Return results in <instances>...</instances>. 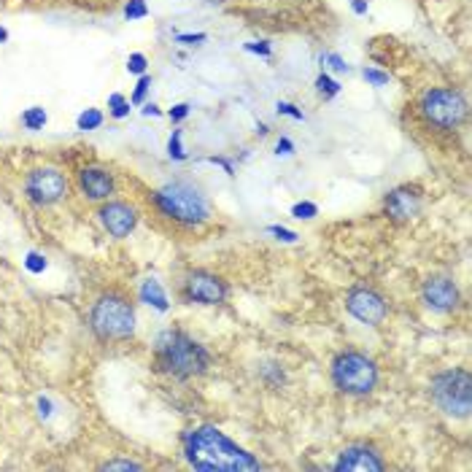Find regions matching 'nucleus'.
<instances>
[{
    "mask_svg": "<svg viewBox=\"0 0 472 472\" xmlns=\"http://www.w3.org/2000/svg\"><path fill=\"white\" fill-rule=\"evenodd\" d=\"M186 462L202 472H251L262 464L216 427H197L184 434Z\"/></svg>",
    "mask_w": 472,
    "mask_h": 472,
    "instance_id": "nucleus-1",
    "label": "nucleus"
},
{
    "mask_svg": "<svg viewBox=\"0 0 472 472\" xmlns=\"http://www.w3.org/2000/svg\"><path fill=\"white\" fill-rule=\"evenodd\" d=\"M154 359L162 373L173 375V378H189V375H200L208 367V351L200 343H195L189 335L184 332H162L154 348Z\"/></svg>",
    "mask_w": 472,
    "mask_h": 472,
    "instance_id": "nucleus-2",
    "label": "nucleus"
},
{
    "mask_svg": "<svg viewBox=\"0 0 472 472\" xmlns=\"http://www.w3.org/2000/svg\"><path fill=\"white\" fill-rule=\"evenodd\" d=\"M154 202H157V208L165 216L184 222V225H200L211 213L208 200L200 195V189H195L192 184H184V181H176V184H168V186L157 189Z\"/></svg>",
    "mask_w": 472,
    "mask_h": 472,
    "instance_id": "nucleus-3",
    "label": "nucleus"
},
{
    "mask_svg": "<svg viewBox=\"0 0 472 472\" xmlns=\"http://www.w3.org/2000/svg\"><path fill=\"white\" fill-rule=\"evenodd\" d=\"M92 329L103 340H124L135 332V311L124 297H100L90 314Z\"/></svg>",
    "mask_w": 472,
    "mask_h": 472,
    "instance_id": "nucleus-4",
    "label": "nucleus"
},
{
    "mask_svg": "<svg viewBox=\"0 0 472 472\" xmlns=\"http://www.w3.org/2000/svg\"><path fill=\"white\" fill-rule=\"evenodd\" d=\"M332 381L345 394H370L378 383V367L359 351H345L332 361Z\"/></svg>",
    "mask_w": 472,
    "mask_h": 472,
    "instance_id": "nucleus-5",
    "label": "nucleus"
},
{
    "mask_svg": "<svg viewBox=\"0 0 472 472\" xmlns=\"http://www.w3.org/2000/svg\"><path fill=\"white\" fill-rule=\"evenodd\" d=\"M470 394H472V378L467 370H448L440 373L432 381V397L448 416L467 418L470 416Z\"/></svg>",
    "mask_w": 472,
    "mask_h": 472,
    "instance_id": "nucleus-6",
    "label": "nucleus"
},
{
    "mask_svg": "<svg viewBox=\"0 0 472 472\" xmlns=\"http://www.w3.org/2000/svg\"><path fill=\"white\" fill-rule=\"evenodd\" d=\"M421 113L434 127L453 130L467 119V100L459 90H429L421 97Z\"/></svg>",
    "mask_w": 472,
    "mask_h": 472,
    "instance_id": "nucleus-7",
    "label": "nucleus"
},
{
    "mask_svg": "<svg viewBox=\"0 0 472 472\" xmlns=\"http://www.w3.org/2000/svg\"><path fill=\"white\" fill-rule=\"evenodd\" d=\"M27 189V197L38 205H49V202H57L67 192V181L60 170L54 168H38L30 173V179L24 184Z\"/></svg>",
    "mask_w": 472,
    "mask_h": 472,
    "instance_id": "nucleus-8",
    "label": "nucleus"
},
{
    "mask_svg": "<svg viewBox=\"0 0 472 472\" xmlns=\"http://www.w3.org/2000/svg\"><path fill=\"white\" fill-rule=\"evenodd\" d=\"M345 308L354 318H359L361 324H370V327L381 324L386 314H389L383 297L378 292H373V289H351L348 300H345Z\"/></svg>",
    "mask_w": 472,
    "mask_h": 472,
    "instance_id": "nucleus-9",
    "label": "nucleus"
},
{
    "mask_svg": "<svg viewBox=\"0 0 472 472\" xmlns=\"http://www.w3.org/2000/svg\"><path fill=\"white\" fill-rule=\"evenodd\" d=\"M186 300L189 302H200V305H219L227 297V286L211 272H195L186 281Z\"/></svg>",
    "mask_w": 472,
    "mask_h": 472,
    "instance_id": "nucleus-10",
    "label": "nucleus"
},
{
    "mask_svg": "<svg viewBox=\"0 0 472 472\" xmlns=\"http://www.w3.org/2000/svg\"><path fill=\"white\" fill-rule=\"evenodd\" d=\"M424 302H427L432 311H440V314H448L459 305V289L450 278H429L424 284Z\"/></svg>",
    "mask_w": 472,
    "mask_h": 472,
    "instance_id": "nucleus-11",
    "label": "nucleus"
},
{
    "mask_svg": "<svg viewBox=\"0 0 472 472\" xmlns=\"http://www.w3.org/2000/svg\"><path fill=\"white\" fill-rule=\"evenodd\" d=\"M100 222L111 232L113 238H127L138 225V216L130 205L124 202H108L100 208Z\"/></svg>",
    "mask_w": 472,
    "mask_h": 472,
    "instance_id": "nucleus-12",
    "label": "nucleus"
},
{
    "mask_svg": "<svg viewBox=\"0 0 472 472\" xmlns=\"http://www.w3.org/2000/svg\"><path fill=\"white\" fill-rule=\"evenodd\" d=\"M337 472H367V470H383L381 456L367 446H351L340 453V459L335 462Z\"/></svg>",
    "mask_w": 472,
    "mask_h": 472,
    "instance_id": "nucleus-13",
    "label": "nucleus"
},
{
    "mask_svg": "<svg viewBox=\"0 0 472 472\" xmlns=\"http://www.w3.org/2000/svg\"><path fill=\"white\" fill-rule=\"evenodd\" d=\"M383 208H386V213H389L391 219L402 222V219H410V216H416V213L421 211V195H418V189L400 186V189H394V192L386 195Z\"/></svg>",
    "mask_w": 472,
    "mask_h": 472,
    "instance_id": "nucleus-14",
    "label": "nucleus"
},
{
    "mask_svg": "<svg viewBox=\"0 0 472 472\" xmlns=\"http://www.w3.org/2000/svg\"><path fill=\"white\" fill-rule=\"evenodd\" d=\"M79 186L90 200H106L113 192V179L103 168H84L79 173Z\"/></svg>",
    "mask_w": 472,
    "mask_h": 472,
    "instance_id": "nucleus-15",
    "label": "nucleus"
},
{
    "mask_svg": "<svg viewBox=\"0 0 472 472\" xmlns=\"http://www.w3.org/2000/svg\"><path fill=\"white\" fill-rule=\"evenodd\" d=\"M140 302H146V305H152V308H157L159 314H165L168 308H170V302H168V294L162 289V284H159L157 278H149V281H143L140 284Z\"/></svg>",
    "mask_w": 472,
    "mask_h": 472,
    "instance_id": "nucleus-16",
    "label": "nucleus"
},
{
    "mask_svg": "<svg viewBox=\"0 0 472 472\" xmlns=\"http://www.w3.org/2000/svg\"><path fill=\"white\" fill-rule=\"evenodd\" d=\"M46 111L44 108H38V106H33V108H27V111H22V127L24 130H44V124H46Z\"/></svg>",
    "mask_w": 472,
    "mask_h": 472,
    "instance_id": "nucleus-17",
    "label": "nucleus"
},
{
    "mask_svg": "<svg viewBox=\"0 0 472 472\" xmlns=\"http://www.w3.org/2000/svg\"><path fill=\"white\" fill-rule=\"evenodd\" d=\"M100 124H103V113L97 111V108H87V111L79 113V119H76V127H79V130H84V133L97 130Z\"/></svg>",
    "mask_w": 472,
    "mask_h": 472,
    "instance_id": "nucleus-18",
    "label": "nucleus"
},
{
    "mask_svg": "<svg viewBox=\"0 0 472 472\" xmlns=\"http://www.w3.org/2000/svg\"><path fill=\"white\" fill-rule=\"evenodd\" d=\"M108 108H111L113 119H124V116L130 113V100H127L124 95H119V92H116V95L108 97Z\"/></svg>",
    "mask_w": 472,
    "mask_h": 472,
    "instance_id": "nucleus-19",
    "label": "nucleus"
},
{
    "mask_svg": "<svg viewBox=\"0 0 472 472\" xmlns=\"http://www.w3.org/2000/svg\"><path fill=\"white\" fill-rule=\"evenodd\" d=\"M316 90H318V95H324V97H335L337 92H340V84L332 81L327 73H321V76L316 79Z\"/></svg>",
    "mask_w": 472,
    "mask_h": 472,
    "instance_id": "nucleus-20",
    "label": "nucleus"
},
{
    "mask_svg": "<svg viewBox=\"0 0 472 472\" xmlns=\"http://www.w3.org/2000/svg\"><path fill=\"white\" fill-rule=\"evenodd\" d=\"M168 154L170 159H186V152H184V143H181V130H173L170 140H168Z\"/></svg>",
    "mask_w": 472,
    "mask_h": 472,
    "instance_id": "nucleus-21",
    "label": "nucleus"
},
{
    "mask_svg": "<svg viewBox=\"0 0 472 472\" xmlns=\"http://www.w3.org/2000/svg\"><path fill=\"white\" fill-rule=\"evenodd\" d=\"M146 14H149L146 0H130L127 8H124V17H127V19H143Z\"/></svg>",
    "mask_w": 472,
    "mask_h": 472,
    "instance_id": "nucleus-22",
    "label": "nucleus"
},
{
    "mask_svg": "<svg viewBox=\"0 0 472 472\" xmlns=\"http://www.w3.org/2000/svg\"><path fill=\"white\" fill-rule=\"evenodd\" d=\"M149 90H152V76H140V79H138V87H135V92H133V97H130V103H133V106H140Z\"/></svg>",
    "mask_w": 472,
    "mask_h": 472,
    "instance_id": "nucleus-23",
    "label": "nucleus"
},
{
    "mask_svg": "<svg viewBox=\"0 0 472 472\" xmlns=\"http://www.w3.org/2000/svg\"><path fill=\"white\" fill-rule=\"evenodd\" d=\"M316 213H318V208H316L314 202H297L292 208L294 219H314Z\"/></svg>",
    "mask_w": 472,
    "mask_h": 472,
    "instance_id": "nucleus-24",
    "label": "nucleus"
},
{
    "mask_svg": "<svg viewBox=\"0 0 472 472\" xmlns=\"http://www.w3.org/2000/svg\"><path fill=\"white\" fill-rule=\"evenodd\" d=\"M24 268L30 270V272H44V270H46V257L35 254V251H30V254H27V259H24Z\"/></svg>",
    "mask_w": 472,
    "mask_h": 472,
    "instance_id": "nucleus-25",
    "label": "nucleus"
},
{
    "mask_svg": "<svg viewBox=\"0 0 472 472\" xmlns=\"http://www.w3.org/2000/svg\"><path fill=\"white\" fill-rule=\"evenodd\" d=\"M146 65H149V60H146V54H140V51L130 54V60H127V70H130V73H143Z\"/></svg>",
    "mask_w": 472,
    "mask_h": 472,
    "instance_id": "nucleus-26",
    "label": "nucleus"
},
{
    "mask_svg": "<svg viewBox=\"0 0 472 472\" xmlns=\"http://www.w3.org/2000/svg\"><path fill=\"white\" fill-rule=\"evenodd\" d=\"M364 79H367L370 84H375V87L389 84V73H381V70H375V67H364Z\"/></svg>",
    "mask_w": 472,
    "mask_h": 472,
    "instance_id": "nucleus-27",
    "label": "nucleus"
},
{
    "mask_svg": "<svg viewBox=\"0 0 472 472\" xmlns=\"http://www.w3.org/2000/svg\"><path fill=\"white\" fill-rule=\"evenodd\" d=\"M268 232L275 235L278 241H284V243H297V232L286 229V227H268Z\"/></svg>",
    "mask_w": 472,
    "mask_h": 472,
    "instance_id": "nucleus-28",
    "label": "nucleus"
},
{
    "mask_svg": "<svg viewBox=\"0 0 472 472\" xmlns=\"http://www.w3.org/2000/svg\"><path fill=\"white\" fill-rule=\"evenodd\" d=\"M168 116H170V122H184V119L189 116V103H179V106H173V108L168 111Z\"/></svg>",
    "mask_w": 472,
    "mask_h": 472,
    "instance_id": "nucleus-29",
    "label": "nucleus"
},
{
    "mask_svg": "<svg viewBox=\"0 0 472 472\" xmlns=\"http://www.w3.org/2000/svg\"><path fill=\"white\" fill-rule=\"evenodd\" d=\"M278 113H286V116H292V119H297V122H302V119H305L302 111H297V106H292V103H278Z\"/></svg>",
    "mask_w": 472,
    "mask_h": 472,
    "instance_id": "nucleus-30",
    "label": "nucleus"
},
{
    "mask_svg": "<svg viewBox=\"0 0 472 472\" xmlns=\"http://www.w3.org/2000/svg\"><path fill=\"white\" fill-rule=\"evenodd\" d=\"M103 470H140V464H135V462H108V464H103Z\"/></svg>",
    "mask_w": 472,
    "mask_h": 472,
    "instance_id": "nucleus-31",
    "label": "nucleus"
},
{
    "mask_svg": "<svg viewBox=\"0 0 472 472\" xmlns=\"http://www.w3.org/2000/svg\"><path fill=\"white\" fill-rule=\"evenodd\" d=\"M208 35L205 33H197V35H179V41L181 44H186V46H195V44H202Z\"/></svg>",
    "mask_w": 472,
    "mask_h": 472,
    "instance_id": "nucleus-32",
    "label": "nucleus"
},
{
    "mask_svg": "<svg viewBox=\"0 0 472 472\" xmlns=\"http://www.w3.org/2000/svg\"><path fill=\"white\" fill-rule=\"evenodd\" d=\"M275 149H278V154H292V152H294V143L289 140V138H281Z\"/></svg>",
    "mask_w": 472,
    "mask_h": 472,
    "instance_id": "nucleus-33",
    "label": "nucleus"
},
{
    "mask_svg": "<svg viewBox=\"0 0 472 472\" xmlns=\"http://www.w3.org/2000/svg\"><path fill=\"white\" fill-rule=\"evenodd\" d=\"M248 51H254V54H262V57H270V46L268 44H246Z\"/></svg>",
    "mask_w": 472,
    "mask_h": 472,
    "instance_id": "nucleus-34",
    "label": "nucleus"
},
{
    "mask_svg": "<svg viewBox=\"0 0 472 472\" xmlns=\"http://www.w3.org/2000/svg\"><path fill=\"white\" fill-rule=\"evenodd\" d=\"M327 60L332 63V67H335V70H348V65H345V63H343L337 54H327Z\"/></svg>",
    "mask_w": 472,
    "mask_h": 472,
    "instance_id": "nucleus-35",
    "label": "nucleus"
},
{
    "mask_svg": "<svg viewBox=\"0 0 472 472\" xmlns=\"http://www.w3.org/2000/svg\"><path fill=\"white\" fill-rule=\"evenodd\" d=\"M38 407H41V416H44V418H49V416H51V402H49L46 397H41V400H38Z\"/></svg>",
    "mask_w": 472,
    "mask_h": 472,
    "instance_id": "nucleus-36",
    "label": "nucleus"
},
{
    "mask_svg": "<svg viewBox=\"0 0 472 472\" xmlns=\"http://www.w3.org/2000/svg\"><path fill=\"white\" fill-rule=\"evenodd\" d=\"M351 3H354V11H357V14H367V3H364V0H351Z\"/></svg>",
    "mask_w": 472,
    "mask_h": 472,
    "instance_id": "nucleus-37",
    "label": "nucleus"
},
{
    "mask_svg": "<svg viewBox=\"0 0 472 472\" xmlns=\"http://www.w3.org/2000/svg\"><path fill=\"white\" fill-rule=\"evenodd\" d=\"M143 113H146V116H159V108H157V106H146V108H143Z\"/></svg>",
    "mask_w": 472,
    "mask_h": 472,
    "instance_id": "nucleus-38",
    "label": "nucleus"
},
{
    "mask_svg": "<svg viewBox=\"0 0 472 472\" xmlns=\"http://www.w3.org/2000/svg\"><path fill=\"white\" fill-rule=\"evenodd\" d=\"M3 41H8V30H6V27H0V44H3Z\"/></svg>",
    "mask_w": 472,
    "mask_h": 472,
    "instance_id": "nucleus-39",
    "label": "nucleus"
}]
</instances>
